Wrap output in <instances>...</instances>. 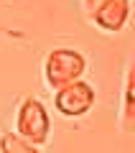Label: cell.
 Instances as JSON below:
<instances>
[{
	"instance_id": "obj_1",
	"label": "cell",
	"mask_w": 135,
	"mask_h": 153,
	"mask_svg": "<svg viewBox=\"0 0 135 153\" xmlns=\"http://www.w3.org/2000/svg\"><path fill=\"white\" fill-rule=\"evenodd\" d=\"M84 71H87V59L74 49H54L43 64V76H46L49 87H54L56 92L74 82H82Z\"/></svg>"
},
{
	"instance_id": "obj_2",
	"label": "cell",
	"mask_w": 135,
	"mask_h": 153,
	"mask_svg": "<svg viewBox=\"0 0 135 153\" xmlns=\"http://www.w3.org/2000/svg\"><path fill=\"white\" fill-rule=\"evenodd\" d=\"M49 133H51V123H49V112H46L43 102L36 97H26L18 107L16 135H21L23 140H28L31 146L38 148L49 140Z\"/></svg>"
},
{
	"instance_id": "obj_3",
	"label": "cell",
	"mask_w": 135,
	"mask_h": 153,
	"mask_svg": "<svg viewBox=\"0 0 135 153\" xmlns=\"http://www.w3.org/2000/svg\"><path fill=\"white\" fill-rule=\"evenodd\" d=\"M94 100H97V92H94V87L89 82H84V79L69 84V87H64V89H59V92H54L56 110H59L61 115H66V117H82V115H87L94 107Z\"/></svg>"
},
{
	"instance_id": "obj_4",
	"label": "cell",
	"mask_w": 135,
	"mask_h": 153,
	"mask_svg": "<svg viewBox=\"0 0 135 153\" xmlns=\"http://www.w3.org/2000/svg\"><path fill=\"white\" fill-rule=\"evenodd\" d=\"M128 18H130V3L128 0H102L92 10V21L102 31H110V33L122 31Z\"/></svg>"
},
{
	"instance_id": "obj_5",
	"label": "cell",
	"mask_w": 135,
	"mask_h": 153,
	"mask_svg": "<svg viewBox=\"0 0 135 153\" xmlns=\"http://www.w3.org/2000/svg\"><path fill=\"white\" fill-rule=\"evenodd\" d=\"M120 128L125 133H135V61L128 69L125 79V94H122V112H120Z\"/></svg>"
},
{
	"instance_id": "obj_6",
	"label": "cell",
	"mask_w": 135,
	"mask_h": 153,
	"mask_svg": "<svg viewBox=\"0 0 135 153\" xmlns=\"http://www.w3.org/2000/svg\"><path fill=\"white\" fill-rule=\"evenodd\" d=\"M0 153H41V151L16 133H3L0 135Z\"/></svg>"
},
{
	"instance_id": "obj_7",
	"label": "cell",
	"mask_w": 135,
	"mask_h": 153,
	"mask_svg": "<svg viewBox=\"0 0 135 153\" xmlns=\"http://www.w3.org/2000/svg\"><path fill=\"white\" fill-rule=\"evenodd\" d=\"M0 33H5V36H10V38H23V33H21V31H8L3 23H0Z\"/></svg>"
},
{
	"instance_id": "obj_8",
	"label": "cell",
	"mask_w": 135,
	"mask_h": 153,
	"mask_svg": "<svg viewBox=\"0 0 135 153\" xmlns=\"http://www.w3.org/2000/svg\"><path fill=\"white\" fill-rule=\"evenodd\" d=\"M84 3H87V5H89V8H92V10H94V8H97L99 3H102V0H84Z\"/></svg>"
}]
</instances>
